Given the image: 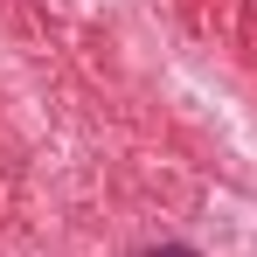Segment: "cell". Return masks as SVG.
Returning a JSON list of instances; mask_svg holds the SVG:
<instances>
[{"mask_svg": "<svg viewBox=\"0 0 257 257\" xmlns=\"http://www.w3.org/2000/svg\"><path fill=\"white\" fill-rule=\"evenodd\" d=\"M153 257H195V250H153Z\"/></svg>", "mask_w": 257, "mask_h": 257, "instance_id": "1", "label": "cell"}]
</instances>
